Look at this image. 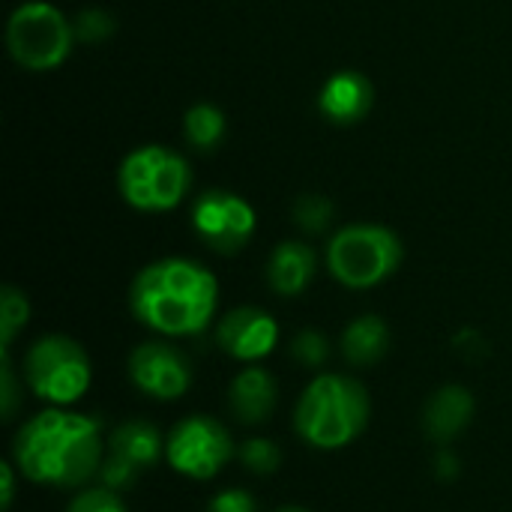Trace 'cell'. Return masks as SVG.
Masks as SVG:
<instances>
[{
	"label": "cell",
	"mask_w": 512,
	"mask_h": 512,
	"mask_svg": "<svg viewBox=\"0 0 512 512\" xmlns=\"http://www.w3.org/2000/svg\"><path fill=\"white\" fill-rule=\"evenodd\" d=\"M192 186L186 159L159 144L132 150L120 165V195L129 207L144 213L174 210Z\"/></svg>",
	"instance_id": "8992f818"
},
{
	"label": "cell",
	"mask_w": 512,
	"mask_h": 512,
	"mask_svg": "<svg viewBox=\"0 0 512 512\" xmlns=\"http://www.w3.org/2000/svg\"><path fill=\"white\" fill-rule=\"evenodd\" d=\"M318 108L330 123L348 126L369 114L372 108V84L360 72H336L327 78L318 96Z\"/></svg>",
	"instance_id": "9a60e30c"
},
{
	"label": "cell",
	"mask_w": 512,
	"mask_h": 512,
	"mask_svg": "<svg viewBox=\"0 0 512 512\" xmlns=\"http://www.w3.org/2000/svg\"><path fill=\"white\" fill-rule=\"evenodd\" d=\"M474 411H477V399L468 387L444 384L441 390H435L429 396V402L423 408V432L429 441L447 447L471 426Z\"/></svg>",
	"instance_id": "4fadbf2b"
},
{
	"label": "cell",
	"mask_w": 512,
	"mask_h": 512,
	"mask_svg": "<svg viewBox=\"0 0 512 512\" xmlns=\"http://www.w3.org/2000/svg\"><path fill=\"white\" fill-rule=\"evenodd\" d=\"M108 453L132 462L141 471H150L165 459V435L153 423L132 417L108 432Z\"/></svg>",
	"instance_id": "2e32d148"
},
{
	"label": "cell",
	"mask_w": 512,
	"mask_h": 512,
	"mask_svg": "<svg viewBox=\"0 0 512 512\" xmlns=\"http://www.w3.org/2000/svg\"><path fill=\"white\" fill-rule=\"evenodd\" d=\"M63 512H129V507L120 498V492H111L99 483H90L69 498Z\"/></svg>",
	"instance_id": "44dd1931"
},
{
	"label": "cell",
	"mask_w": 512,
	"mask_h": 512,
	"mask_svg": "<svg viewBox=\"0 0 512 512\" xmlns=\"http://www.w3.org/2000/svg\"><path fill=\"white\" fill-rule=\"evenodd\" d=\"M105 450L102 423L72 408H45L24 420L12 438V462L21 480L66 492L96 483Z\"/></svg>",
	"instance_id": "6da1fadb"
},
{
	"label": "cell",
	"mask_w": 512,
	"mask_h": 512,
	"mask_svg": "<svg viewBox=\"0 0 512 512\" xmlns=\"http://www.w3.org/2000/svg\"><path fill=\"white\" fill-rule=\"evenodd\" d=\"M219 306L216 276L189 258H162L147 264L129 288V309L138 324L162 339L201 336Z\"/></svg>",
	"instance_id": "7a4b0ae2"
},
{
	"label": "cell",
	"mask_w": 512,
	"mask_h": 512,
	"mask_svg": "<svg viewBox=\"0 0 512 512\" xmlns=\"http://www.w3.org/2000/svg\"><path fill=\"white\" fill-rule=\"evenodd\" d=\"M21 396H24V381L18 384L9 351H0V411H3V420H15V414L21 408Z\"/></svg>",
	"instance_id": "d4e9b609"
},
{
	"label": "cell",
	"mask_w": 512,
	"mask_h": 512,
	"mask_svg": "<svg viewBox=\"0 0 512 512\" xmlns=\"http://www.w3.org/2000/svg\"><path fill=\"white\" fill-rule=\"evenodd\" d=\"M192 228L213 252L234 255L255 234V210L249 201H243L234 192L210 189V192L195 198Z\"/></svg>",
	"instance_id": "30bf717a"
},
{
	"label": "cell",
	"mask_w": 512,
	"mask_h": 512,
	"mask_svg": "<svg viewBox=\"0 0 512 512\" xmlns=\"http://www.w3.org/2000/svg\"><path fill=\"white\" fill-rule=\"evenodd\" d=\"M216 345L237 363L255 366L279 345V324L258 306H237L216 324Z\"/></svg>",
	"instance_id": "8fae6325"
},
{
	"label": "cell",
	"mask_w": 512,
	"mask_h": 512,
	"mask_svg": "<svg viewBox=\"0 0 512 512\" xmlns=\"http://www.w3.org/2000/svg\"><path fill=\"white\" fill-rule=\"evenodd\" d=\"M129 381L153 402H177L192 390V360L171 339H150L129 354Z\"/></svg>",
	"instance_id": "9c48e42d"
},
{
	"label": "cell",
	"mask_w": 512,
	"mask_h": 512,
	"mask_svg": "<svg viewBox=\"0 0 512 512\" xmlns=\"http://www.w3.org/2000/svg\"><path fill=\"white\" fill-rule=\"evenodd\" d=\"M141 474H144L141 468H135L132 462H126V459H120V456L105 450V459H102L96 483L111 489V492H126V489H132L141 480Z\"/></svg>",
	"instance_id": "cb8c5ba5"
},
{
	"label": "cell",
	"mask_w": 512,
	"mask_h": 512,
	"mask_svg": "<svg viewBox=\"0 0 512 512\" xmlns=\"http://www.w3.org/2000/svg\"><path fill=\"white\" fill-rule=\"evenodd\" d=\"M30 321V300L21 288L6 285L0 291V351H9L15 336Z\"/></svg>",
	"instance_id": "d6986e66"
},
{
	"label": "cell",
	"mask_w": 512,
	"mask_h": 512,
	"mask_svg": "<svg viewBox=\"0 0 512 512\" xmlns=\"http://www.w3.org/2000/svg\"><path fill=\"white\" fill-rule=\"evenodd\" d=\"M18 468L15 462H3L0 465V480H3V492H0V510L9 512L15 504V489H18Z\"/></svg>",
	"instance_id": "83f0119b"
},
{
	"label": "cell",
	"mask_w": 512,
	"mask_h": 512,
	"mask_svg": "<svg viewBox=\"0 0 512 512\" xmlns=\"http://www.w3.org/2000/svg\"><path fill=\"white\" fill-rule=\"evenodd\" d=\"M231 459H237L234 435L210 414H189L177 420L165 438L168 468L195 483L216 480Z\"/></svg>",
	"instance_id": "ba28073f"
},
{
	"label": "cell",
	"mask_w": 512,
	"mask_h": 512,
	"mask_svg": "<svg viewBox=\"0 0 512 512\" xmlns=\"http://www.w3.org/2000/svg\"><path fill=\"white\" fill-rule=\"evenodd\" d=\"M279 405V384L264 366H246L231 378L228 411L240 426H261Z\"/></svg>",
	"instance_id": "7c38bea8"
},
{
	"label": "cell",
	"mask_w": 512,
	"mask_h": 512,
	"mask_svg": "<svg viewBox=\"0 0 512 512\" xmlns=\"http://www.w3.org/2000/svg\"><path fill=\"white\" fill-rule=\"evenodd\" d=\"M372 399L363 381L342 372L315 375L297 405H294V432L312 450H345L369 426Z\"/></svg>",
	"instance_id": "3957f363"
},
{
	"label": "cell",
	"mask_w": 512,
	"mask_h": 512,
	"mask_svg": "<svg viewBox=\"0 0 512 512\" xmlns=\"http://www.w3.org/2000/svg\"><path fill=\"white\" fill-rule=\"evenodd\" d=\"M72 39L75 27L69 24V18L45 0L21 3L6 24L9 54L18 66L30 72L57 69L72 54Z\"/></svg>",
	"instance_id": "52a82bcc"
},
{
	"label": "cell",
	"mask_w": 512,
	"mask_h": 512,
	"mask_svg": "<svg viewBox=\"0 0 512 512\" xmlns=\"http://www.w3.org/2000/svg\"><path fill=\"white\" fill-rule=\"evenodd\" d=\"M438 474H441V477H456V474H459V459H456L450 450L438 453Z\"/></svg>",
	"instance_id": "f1b7e54d"
},
{
	"label": "cell",
	"mask_w": 512,
	"mask_h": 512,
	"mask_svg": "<svg viewBox=\"0 0 512 512\" xmlns=\"http://www.w3.org/2000/svg\"><path fill=\"white\" fill-rule=\"evenodd\" d=\"M237 459H240V465H243L249 474H255V477H270V474H276L279 465H282V450H279V444L270 441V438H249V441H243V444L237 447Z\"/></svg>",
	"instance_id": "ffe728a7"
},
{
	"label": "cell",
	"mask_w": 512,
	"mask_h": 512,
	"mask_svg": "<svg viewBox=\"0 0 512 512\" xmlns=\"http://www.w3.org/2000/svg\"><path fill=\"white\" fill-rule=\"evenodd\" d=\"M21 381L48 408H75L93 387L90 354L63 333L39 336L21 360Z\"/></svg>",
	"instance_id": "277c9868"
},
{
	"label": "cell",
	"mask_w": 512,
	"mask_h": 512,
	"mask_svg": "<svg viewBox=\"0 0 512 512\" xmlns=\"http://www.w3.org/2000/svg\"><path fill=\"white\" fill-rule=\"evenodd\" d=\"M204 512H258V501L246 489H222L207 501Z\"/></svg>",
	"instance_id": "4316f807"
},
{
	"label": "cell",
	"mask_w": 512,
	"mask_h": 512,
	"mask_svg": "<svg viewBox=\"0 0 512 512\" xmlns=\"http://www.w3.org/2000/svg\"><path fill=\"white\" fill-rule=\"evenodd\" d=\"M318 258L303 240H282L267 261V285L279 297H300L315 279Z\"/></svg>",
	"instance_id": "5bb4252c"
},
{
	"label": "cell",
	"mask_w": 512,
	"mask_h": 512,
	"mask_svg": "<svg viewBox=\"0 0 512 512\" xmlns=\"http://www.w3.org/2000/svg\"><path fill=\"white\" fill-rule=\"evenodd\" d=\"M339 348L351 366H357V369L375 366L384 360V354L390 348V327L381 315H360L342 330Z\"/></svg>",
	"instance_id": "e0dca14e"
},
{
	"label": "cell",
	"mask_w": 512,
	"mask_h": 512,
	"mask_svg": "<svg viewBox=\"0 0 512 512\" xmlns=\"http://www.w3.org/2000/svg\"><path fill=\"white\" fill-rule=\"evenodd\" d=\"M405 258L396 231L384 225H345L327 243L330 276L351 291H369L387 282Z\"/></svg>",
	"instance_id": "5b68a950"
},
{
	"label": "cell",
	"mask_w": 512,
	"mask_h": 512,
	"mask_svg": "<svg viewBox=\"0 0 512 512\" xmlns=\"http://www.w3.org/2000/svg\"><path fill=\"white\" fill-rule=\"evenodd\" d=\"M330 354H333L330 339L321 330H303L291 342V357L306 369H321L330 360Z\"/></svg>",
	"instance_id": "603a6c76"
},
{
	"label": "cell",
	"mask_w": 512,
	"mask_h": 512,
	"mask_svg": "<svg viewBox=\"0 0 512 512\" xmlns=\"http://www.w3.org/2000/svg\"><path fill=\"white\" fill-rule=\"evenodd\" d=\"M183 135H186L189 147L207 153V150L219 147V141L225 135V114L216 105L198 102L183 117Z\"/></svg>",
	"instance_id": "ac0fdd59"
},
{
	"label": "cell",
	"mask_w": 512,
	"mask_h": 512,
	"mask_svg": "<svg viewBox=\"0 0 512 512\" xmlns=\"http://www.w3.org/2000/svg\"><path fill=\"white\" fill-rule=\"evenodd\" d=\"M72 27H75V36L84 42H102L105 36L114 33V18L102 9H84Z\"/></svg>",
	"instance_id": "484cf974"
},
{
	"label": "cell",
	"mask_w": 512,
	"mask_h": 512,
	"mask_svg": "<svg viewBox=\"0 0 512 512\" xmlns=\"http://www.w3.org/2000/svg\"><path fill=\"white\" fill-rule=\"evenodd\" d=\"M276 512H312V510H306V507H294V504H291V507H279Z\"/></svg>",
	"instance_id": "f546056e"
},
{
	"label": "cell",
	"mask_w": 512,
	"mask_h": 512,
	"mask_svg": "<svg viewBox=\"0 0 512 512\" xmlns=\"http://www.w3.org/2000/svg\"><path fill=\"white\" fill-rule=\"evenodd\" d=\"M294 222L306 234H324L333 222V204L324 195H303L294 207Z\"/></svg>",
	"instance_id": "7402d4cb"
}]
</instances>
